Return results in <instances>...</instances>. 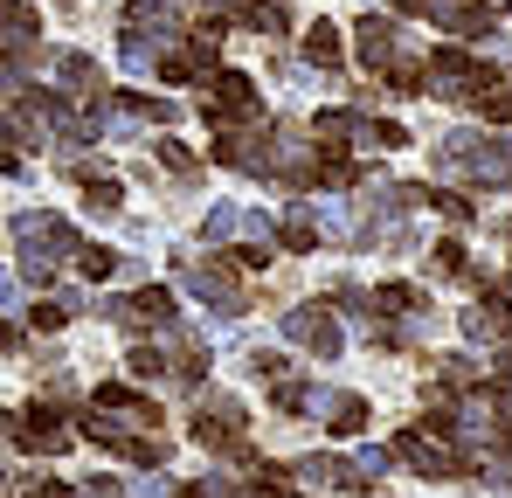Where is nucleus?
Here are the masks:
<instances>
[{
    "instance_id": "5701e85b",
    "label": "nucleus",
    "mask_w": 512,
    "mask_h": 498,
    "mask_svg": "<svg viewBox=\"0 0 512 498\" xmlns=\"http://www.w3.org/2000/svg\"><path fill=\"white\" fill-rule=\"evenodd\" d=\"M471 104H478V118H492V125H512V83H478L471 90Z\"/></svg>"
},
{
    "instance_id": "2eb2a0df",
    "label": "nucleus",
    "mask_w": 512,
    "mask_h": 498,
    "mask_svg": "<svg viewBox=\"0 0 512 498\" xmlns=\"http://www.w3.org/2000/svg\"><path fill=\"white\" fill-rule=\"evenodd\" d=\"M90 409H104V415H132V422H160V402H153V395H139V388H125V381H104Z\"/></svg>"
},
{
    "instance_id": "7c9ffc66",
    "label": "nucleus",
    "mask_w": 512,
    "mask_h": 498,
    "mask_svg": "<svg viewBox=\"0 0 512 498\" xmlns=\"http://www.w3.org/2000/svg\"><path fill=\"white\" fill-rule=\"evenodd\" d=\"M374 305H388V312H423L429 298L416 284H374Z\"/></svg>"
},
{
    "instance_id": "ea45409f",
    "label": "nucleus",
    "mask_w": 512,
    "mask_h": 498,
    "mask_svg": "<svg viewBox=\"0 0 512 498\" xmlns=\"http://www.w3.org/2000/svg\"><path fill=\"white\" fill-rule=\"evenodd\" d=\"M229 256H236V263H243V270H263V263H270V243H250V249H229Z\"/></svg>"
},
{
    "instance_id": "2f4dec72",
    "label": "nucleus",
    "mask_w": 512,
    "mask_h": 498,
    "mask_svg": "<svg viewBox=\"0 0 512 498\" xmlns=\"http://www.w3.org/2000/svg\"><path fill=\"white\" fill-rule=\"evenodd\" d=\"M125 367H132V381H160V374H173V360L160 353V346H132Z\"/></svg>"
},
{
    "instance_id": "393cba45",
    "label": "nucleus",
    "mask_w": 512,
    "mask_h": 498,
    "mask_svg": "<svg viewBox=\"0 0 512 498\" xmlns=\"http://www.w3.org/2000/svg\"><path fill=\"white\" fill-rule=\"evenodd\" d=\"M84 201H90V215H118V208H125V187H118L111 173H90Z\"/></svg>"
},
{
    "instance_id": "f8f14e48",
    "label": "nucleus",
    "mask_w": 512,
    "mask_h": 498,
    "mask_svg": "<svg viewBox=\"0 0 512 498\" xmlns=\"http://www.w3.org/2000/svg\"><path fill=\"white\" fill-rule=\"evenodd\" d=\"M464 339H506L512 346V291H485V305L464 312Z\"/></svg>"
},
{
    "instance_id": "412c9836",
    "label": "nucleus",
    "mask_w": 512,
    "mask_h": 498,
    "mask_svg": "<svg viewBox=\"0 0 512 498\" xmlns=\"http://www.w3.org/2000/svg\"><path fill=\"white\" fill-rule=\"evenodd\" d=\"M340 28H333V21H312V28H305V63H319V70H340Z\"/></svg>"
},
{
    "instance_id": "dca6fc26",
    "label": "nucleus",
    "mask_w": 512,
    "mask_h": 498,
    "mask_svg": "<svg viewBox=\"0 0 512 498\" xmlns=\"http://www.w3.org/2000/svg\"><path fill=\"white\" fill-rule=\"evenodd\" d=\"M35 35H42V14L28 0H0V42L7 49H35Z\"/></svg>"
},
{
    "instance_id": "cd10ccee",
    "label": "nucleus",
    "mask_w": 512,
    "mask_h": 498,
    "mask_svg": "<svg viewBox=\"0 0 512 498\" xmlns=\"http://www.w3.org/2000/svg\"><path fill=\"white\" fill-rule=\"evenodd\" d=\"M243 229V208L236 201H222V208H208V222H201V243H229Z\"/></svg>"
},
{
    "instance_id": "58836bf2",
    "label": "nucleus",
    "mask_w": 512,
    "mask_h": 498,
    "mask_svg": "<svg viewBox=\"0 0 512 498\" xmlns=\"http://www.w3.org/2000/svg\"><path fill=\"white\" fill-rule=\"evenodd\" d=\"M160 160H167L173 173H194V153H187L180 139H160Z\"/></svg>"
},
{
    "instance_id": "a18cd8bd",
    "label": "nucleus",
    "mask_w": 512,
    "mask_h": 498,
    "mask_svg": "<svg viewBox=\"0 0 512 498\" xmlns=\"http://www.w3.org/2000/svg\"><path fill=\"white\" fill-rule=\"evenodd\" d=\"M7 298H14V284H7V277H0V305H7Z\"/></svg>"
},
{
    "instance_id": "4c0bfd02",
    "label": "nucleus",
    "mask_w": 512,
    "mask_h": 498,
    "mask_svg": "<svg viewBox=\"0 0 512 498\" xmlns=\"http://www.w3.org/2000/svg\"><path fill=\"white\" fill-rule=\"evenodd\" d=\"M14 146H21V139H14V125L0 118V173H21V153H14Z\"/></svg>"
},
{
    "instance_id": "f257e3e1",
    "label": "nucleus",
    "mask_w": 512,
    "mask_h": 498,
    "mask_svg": "<svg viewBox=\"0 0 512 498\" xmlns=\"http://www.w3.org/2000/svg\"><path fill=\"white\" fill-rule=\"evenodd\" d=\"M14 243H21V277L49 284L63 256H77V229L63 215H14Z\"/></svg>"
},
{
    "instance_id": "c03bdc74",
    "label": "nucleus",
    "mask_w": 512,
    "mask_h": 498,
    "mask_svg": "<svg viewBox=\"0 0 512 498\" xmlns=\"http://www.w3.org/2000/svg\"><path fill=\"white\" fill-rule=\"evenodd\" d=\"M0 436H14V415H7V409H0Z\"/></svg>"
},
{
    "instance_id": "a211bd4d",
    "label": "nucleus",
    "mask_w": 512,
    "mask_h": 498,
    "mask_svg": "<svg viewBox=\"0 0 512 498\" xmlns=\"http://www.w3.org/2000/svg\"><path fill=\"white\" fill-rule=\"evenodd\" d=\"M319 409L333 415V422H326L333 436H360V429H367V402H360V395H346V388H333V395H319Z\"/></svg>"
},
{
    "instance_id": "423d86ee",
    "label": "nucleus",
    "mask_w": 512,
    "mask_h": 498,
    "mask_svg": "<svg viewBox=\"0 0 512 498\" xmlns=\"http://www.w3.org/2000/svg\"><path fill=\"white\" fill-rule=\"evenodd\" d=\"M104 319L125 326V332H173V291L146 284V291H132V298H111Z\"/></svg>"
},
{
    "instance_id": "4468645a",
    "label": "nucleus",
    "mask_w": 512,
    "mask_h": 498,
    "mask_svg": "<svg viewBox=\"0 0 512 498\" xmlns=\"http://www.w3.org/2000/svg\"><path fill=\"white\" fill-rule=\"evenodd\" d=\"M298 478H305V485H319V492H367V478H360L346 457H305V464H298Z\"/></svg>"
},
{
    "instance_id": "6e6552de",
    "label": "nucleus",
    "mask_w": 512,
    "mask_h": 498,
    "mask_svg": "<svg viewBox=\"0 0 512 498\" xmlns=\"http://www.w3.org/2000/svg\"><path fill=\"white\" fill-rule=\"evenodd\" d=\"M284 339L305 346V353H319V360H340V346H346L340 319H333L326 305H298V312H284Z\"/></svg>"
},
{
    "instance_id": "20e7f679",
    "label": "nucleus",
    "mask_w": 512,
    "mask_h": 498,
    "mask_svg": "<svg viewBox=\"0 0 512 498\" xmlns=\"http://www.w3.org/2000/svg\"><path fill=\"white\" fill-rule=\"evenodd\" d=\"M478 83H492V70L464 49V42H443V49H429V90L423 97H471Z\"/></svg>"
},
{
    "instance_id": "ddd939ff",
    "label": "nucleus",
    "mask_w": 512,
    "mask_h": 498,
    "mask_svg": "<svg viewBox=\"0 0 512 498\" xmlns=\"http://www.w3.org/2000/svg\"><path fill=\"white\" fill-rule=\"evenodd\" d=\"M56 83H63L70 97H97V90H104V63L84 56V49H56Z\"/></svg>"
},
{
    "instance_id": "c756f323",
    "label": "nucleus",
    "mask_w": 512,
    "mask_h": 498,
    "mask_svg": "<svg viewBox=\"0 0 512 498\" xmlns=\"http://www.w3.org/2000/svg\"><path fill=\"white\" fill-rule=\"evenodd\" d=\"M429 270H436V277H471V256H464V243H457V236H450V243L429 249Z\"/></svg>"
},
{
    "instance_id": "e433bc0d",
    "label": "nucleus",
    "mask_w": 512,
    "mask_h": 498,
    "mask_svg": "<svg viewBox=\"0 0 512 498\" xmlns=\"http://www.w3.org/2000/svg\"><path fill=\"white\" fill-rule=\"evenodd\" d=\"M353 471H360L367 485H381V471H388V450H360V457H353Z\"/></svg>"
},
{
    "instance_id": "9b49d317",
    "label": "nucleus",
    "mask_w": 512,
    "mask_h": 498,
    "mask_svg": "<svg viewBox=\"0 0 512 498\" xmlns=\"http://www.w3.org/2000/svg\"><path fill=\"white\" fill-rule=\"evenodd\" d=\"M353 56H360L367 77H381V63L395 56V21H388V14H360V28H353Z\"/></svg>"
},
{
    "instance_id": "6ab92c4d",
    "label": "nucleus",
    "mask_w": 512,
    "mask_h": 498,
    "mask_svg": "<svg viewBox=\"0 0 512 498\" xmlns=\"http://www.w3.org/2000/svg\"><path fill=\"white\" fill-rule=\"evenodd\" d=\"M381 83H388L395 97H423L429 90V63H416V56H388V63H381Z\"/></svg>"
},
{
    "instance_id": "9d476101",
    "label": "nucleus",
    "mask_w": 512,
    "mask_h": 498,
    "mask_svg": "<svg viewBox=\"0 0 512 498\" xmlns=\"http://www.w3.org/2000/svg\"><path fill=\"white\" fill-rule=\"evenodd\" d=\"M14 443H21V450H42V457H63V450H70V429L56 422V409L35 402V409L14 422Z\"/></svg>"
},
{
    "instance_id": "473e14b6",
    "label": "nucleus",
    "mask_w": 512,
    "mask_h": 498,
    "mask_svg": "<svg viewBox=\"0 0 512 498\" xmlns=\"http://www.w3.org/2000/svg\"><path fill=\"white\" fill-rule=\"evenodd\" d=\"M270 402H277L284 415H305V409H312V388H305V381H284V374H277V381H270Z\"/></svg>"
},
{
    "instance_id": "c85d7f7f",
    "label": "nucleus",
    "mask_w": 512,
    "mask_h": 498,
    "mask_svg": "<svg viewBox=\"0 0 512 498\" xmlns=\"http://www.w3.org/2000/svg\"><path fill=\"white\" fill-rule=\"evenodd\" d=\"M77 270H84L90 284H104V277L118 270V249H104V243H77Z\"/></svg>"
},
{
    "instance_id": "a878e982",
    "label": "nucleus",
    "mask_w": 512,
    "mask_h": 498,
    "mask_svg": "<svg viewBox=\"0 0 512 498\" xmlns=\"http://www.w3.org/2000/svg\"><path fill=\"white\" fill-rule=\"evenodd\" d=\"M423 201L443 215V222H457V229H464V222H478V208H471L464 194H450V187H423Z\"/></svg>"
},
{
    "instance_id": "0eeeda50",
    "label": "nucleus",
    "mask_w": 512,
    "mask_h": 498,
    "mask_svg": "<svg viewBox=\"0 0 512 498\" xmlns=\"http://www.w3.org/2000/svg\"><path fill=\"white\" fill-rule=\"evenodd\" d=\"M180 284H187L194 298L222 305L229 319H236V312H250V298H243V284H236V270H229V263H194V256H180Z\"/></svg>"
},
{
    "instance_id": "79ce46f5",
    "label": "nucleus",
    "mask_w": 512,
    "mask_h": 498,
    "mask_svg": "<svg viewBox=\"0 0 512 498\" xmlns=\"http://www.w3.org/2000/svg\"><path fill=\"white\" fill-rule=\"evenodd\" d=\"M250 367L263 374V381H277V374H284V353H250Z\"/></svg>"
},
{
    "instance_id": "49530a36",
    "label": "nucleus",
    "mask_w": 512,
    "mask_h": 498,
    "mask_svg": "<svg viewBox=\"0 0 512 498\" xmlns=\"http://www.w3.org/2000/svg\"><path fill=\"white\" fill-rule=\"evenodd\" d=\"M506 236H512V222H506Z\"/></svg>"
},
{
    "instance_id": "a19ab883",
    "label": "nucleus",
    "mask_w": 512,
    "mask_h": 498,
    "mask_svg": "<svg viewBox=\"0 0 512 498\" xmlns=\"http://www.w3.org/2000/svg\"><path fill=\"white\" fill-rule=\"evenodd\" d=\"M28 498H77V492H70L63 478H35V485H28Z\"/></svg>"
},
{
    "instance_id": "7ed1b4c3",
    "label": "nucleus",
    "mask_w": 512,
    "mask_h": 498,
    "mask_svg": "<svg viewBox=\"0 0 512 498\" xmlns=\"http://www.w3.org/2000/svg\"><path fill=\"white\" fill-rule=\"evenodd\" d=\"M201 111H208L215 132H229V125H263V97H256V83L243 77V70H215Z\"/></svg>"
},
{
    "instance_id": "1a4fd4ad",
    "label": "nucleus",
    "mask_w": 512,
    "mask_h": 498,
    "mask_svg": "<svg viewBox=\"0 0 512 498\" xmlns=\"http://www.w3.org/2000/svg\"><path fill=\"white\" fill-rule=\"evenodd\" d=\"M388 457H402V464H416L423 478H464V457H457V450H443V443H436L429 429H402Z\"/></svg>"
},
{
    "instance_id": "c9c22d12",
    "label": "nucleus",
    "mask_w": 512,
    "mask_h": 498,
    "mask_svg": "<svg viewBox=\"0 0 512 498\" xmlns=\"http://www.w3.org/2000/svg\"><path fill=\"white\" fill-rule=\"evenodd\" d=\"M367 139H374V146H388V153H395V146H409V132H402L395 118H381V125H367Z\"/></svg>"
},
{
    "instance_id": "72a5a7b5",
    "label": "nucleus",
    "mask_w": 512,
    "mask_h": 498,
    "mask_svg": "<svg viewBox=\"0 0 512 498\" xmlns=\"http://www.w3.org/2000/svg\"><path fill=\"white\" fill-rule=\"evenodd\" d=\"M436 381H443V388H471V381H478V360H464V353H443V360H436Z\"/></svg>"
},
{
    "instance_id": "f704fd0d",
    "label": "nucleus",
    "mask_w": 512,
    "mask_h": 498,
    "mask_svg": "<svg viewBox=\"0 0 512 498\" xmlns=\"http://www.w3.org/2000/svg\"><path fill=\"white\" fill-rule=\"evenodd\" d=\"M153 63H160V42H146V35L125 28V70H153Z\"/></svg>"
},
{
    "instance_id": "bb28decb",
    "label": "nucleus",
    "mask_w": 512,
    "mask_h": 498,
    "mask_svg": "<svg viewBox=\"0 0 512 498\" xmlns=\"http://www.w3.org/2000/svg\"><path fill=\"white\" fill-rule=\"evenodd\" d=\"M70 319H77V298H42V305L28 312V326H35V332H63Z\"/></svg>"
},
{
    "instance_id": "b1692460",
    "label": "nucleus",
    "mask_w": 512,
    "mask_h": 498,
    "mask_svg": "<svg viewBox=\"0 0 512 498\" xmlns=\"http://www.w3.org/2000/svg\"><path fill=\"white\" fill-rule=\"evenodd\" d=\"M236 21H250L256 35H284V7L277 0H236Z\"/></svg>"
},
{
    "instance_id": "aec40b11",
    "label": "nucleus",
    "mask_w": 512,
    "mask_h": 498,
    "mask_svg": "<svg viewBox=\"0 0 512 498\" xmlns=\"http://www.w3.org/2000/svg\"><path fill=\"white\" fill-rule=\"evenodd\" d=\"M125 28H132V35H139V28L173 35V28H180V7H173V0H132V7H125Z\"/></svg>"
},
{
    "instance_id": "4be33fe9",
    "label": "nucleus",
    "mask_w": 512,
    "mask_h": 498,
    "mask_svg": "<svg viewBox=\"0 0 512 498\" xmlns=\"http://www.w3.org/2000/svg\"><path fill=\"white\" fill-rule=\"evenodd\" d=\"M312 132H319L326 146H346V139H360V132H367V118H360V111H319V118H312Z\"/></svg>"
},
{
    "instance_id": "f03ea898",
    "label": "nucleus",
    "mask_w": 512,
    "mask_h": 498,
    "mask_svg": "<svg viewBox=\"0 0 512 498\" xmlns=\"http://www.w3.org/2000/svg\"><path fill=\"white\" fill-rule=\"evenodd\" d=\"M436 166H443V173H471V180H485V187H506L512 180V146L506 139H485V132H450V139L436 146Z\"/></svg>"
},
{
    "instance_id": "39448f33",
    "label": "nucleus",
    "mask_w": 512,
    "mask_h": 498,
    "mask_svg": "<svg viewBox=\"0 0 512 498\" xmlns=\"http://www.w3.org/2000/svg\"><path fill=\"white\" fill-rule=\"evenodd\" d=\"M243 402L236 395H201V409H194V422H187V436L201 443V450H236L243 443Z\"/></svg>"
},
{
    "instance_id": "37998d69",
    "label": "nucleus",
    "mask_w": 512,
    "mask_h": 498,
    "mask_svg": "<svg viewBox=\"0 0 512 498\" xmlns=\"http://www.w3.org/2000/svg\"><path fill=\"white\" fill-rule=\"evenodd\" d=\"M173 498H215V485H180Z\"/></svg>"
},
{
    "instance_id": "f3484780",
    "label": "nucleus",
    "mask_w": 512,
    "mask_h": 498,
    "mask_svg": "<svg viewBox=\"0 0 512 498\" xmlns=\"http://www.w3.org/2000/svg\"><path fill=\"white\" fill-rule=\"evenodd\" d=\"M270 236H277L284 249H298V256H312V249H319V215H312V208L298 201V208H291V215H284V222H277Z\"/></svg>"
}]
</instances>
